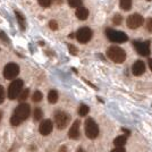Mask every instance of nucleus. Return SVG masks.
I'll use <instances>...</instances> for the list:
<instances>
[{"label":"nucleus","instance_id":"f257e3e1","mask_svg":"<svg viewBox=\"0 0 152 152\" xmlns=\"http://www.w3.org/2000/svg\"><path fill=\"white\" fill-rule=\"evenodd\" d=\"M30 113H31V109H30V104L28 103L23 102V103L18 104L16 107V109H15L12 118H10V124L13 126L20 125L25 119H27V117L30 116Z\"/></svg>","mask_w":152,"mask_h":152},{"label":"nucleus","instance_id":"f03ea898","mask_svg":"<svg viewBox=\"0 0 152 152\" xmlns=\"http://www.w3.org/2000/svg\"><path fill=\"white\" fill-rule=\"evenodd\" d=\"M107 57L116 64H121L126 59V52L119 47L113 45L107 50Z\"/></svg>","mask_w":152,"mask_h":152},{"label":"nucleus","instance_id":"7ed1b4c3","mask_svg":"<svg viewBox=\"0 0 152 152\" xmlns=\"http://www.w3.org/2000/svg\"><path fill=\"white\" fill-rule=\"evenodd\" d=\"M23 85H24V82L22 80H15L10 83L8 88V93H7L9 100H15L18 98L20 92L23 91Z\"/></svg>","mask_w":152,"mask_h":152},{"label":"nucleus","instance_id":"20e7f679","mask_svg":"<svg viewBox=\"0 0 152 152\" xmlns=\"http://www.w3.org/2000/svg\"><path fill=\"white\" fill-rule=\"evenodd\" d=\"M106 35L109 41L115 42V43H124L128 40V37L124 32L121 31H116L113 28H107L106 30Z\"/></svg>","mask_w":152,"mask_h":152},{"label":"nucleus","instance_id":"39448f33","mask_svg":"<svg viewBox=\"0 0 152 152\" xmlns=\"http://www.w3.org/2000/svg\"><path fill=\"white\" fill-rule=\"evenodd\" d=\"M85 134L91 140L98 137V135H99V127H98V124L94 121V119L88 118L85 121Z\"/></svg>","mask_w":152,"mask_h":152},{"label":"nucleus","instance_id":"423d86ee","mask_svg":"<svg viewBox=\"0 0 152 152\" xmlns=\"http://www.w3.org/2000/svg\"><path fill=\"white\" fill-rule=\"evenodd\" d=\"M92 31L91 28L88 27V26H84V27H81L77 33H76V39L80 43H88L90 40L92 39Z\"/></svg>","mask_w":152,"mask_h":152},{"label":"nucleus","instance_id":"0eeeda50","mask_svg":"<svg viewBox=\"0 0 152 152\" xmlns=\"http://www.w3.org/2000/svg\"><path fill=\"white\" fill-rule=\"evenodd\" d=\"M19 73V67L17 64L9 63L4 68V76L6 80H14Z\"/></svg>","mask_w":152,"mask_h":152},{"label":"nucleus","instance_id":"6e6552de","mask_svg":"<svg viewBox=\"0 0 152 152\" xmlns=\"http://www.w3.org/2000/svg\"><path fill=\"white\" fill-rule=\"evenodd\" d=\"M69 123V116L64 111H57L55 114V124L58 129H64Z\"/></svg>","mask_w":152,"mask_h":152},{"label":"nucleus","instance_id":"1a4fd4ad","mask_svg":"<svg viewBox=\"0 0 152 152\" xmlns=\"http://www.w3.org/2000/svg\"><path fill=\"white\" fill-rule=\"evenodd\" d=\"M144 23V18L140 15V14H133L131 16L127 17V27H129L131 30H135Z\"/></svg>","mask_w":152,"mask_h":152},{"label":"nucleus","instance_id":"9d476101","mask_svg":"<svg viewBox=\"0 0 152 152\" xmlns=\"http://www.w3.org/2000/svg\"><path fill=\"white\" fill-rule=\"evenodd\" d=\"M133 45L135 50L139 52V55L143 56V57H148L150 55V42L149 41H145V42L134 41Z\"/></svg>","mask_w":152,"mask_h":152},{"label":"nucleus","instance_id":"9b49d317","mask_svg":"<svg viewBox=\"0 0 152 152\" xmlns=\"http://www.w3.org/2000/svg\"><path fill=\"white\" fill-rule=\"evenodd\" d=\"M52 128H53V124L50 119H45L43 121L41 124H40V127H39V131L42 135H49V134L52 132Z\"/></svg>","mask_w":152,"mask_h":152},{"label":"nucleus","instance_id":"f8f14e48","mask_svg":"<svg viewBox=\"0 0 152 152\" xmlns=\"http://www.w3.org/2000/svg\"><path fill=\"white\" fill-rule=\"evenodd\" d=\"M80 125H81L80 121H75L73 123L72 127L69 128V132H68L69 139L78 140V137H80Z\"/></svg>","mask_w":152,"mask_h":152},{"label":"nucleus","instance_id":"ddd939ff","mask_svg":"<svg viewBox=\"0 0 152 152\" xmlns=\"http://www.w3.org/2000/svg\"><path fill=\"white\" fill-rule=\"evenodd\" d=\"M132 72L135 76H141L145 72V64L142 60H136L132 67Z\"/></svg>","mask_w":152,"mask_h":152},{"label":"nucleus","instance_id":"4468645a","mask_svg":"<svg viewBox=\"0 0 152 152\" xmlns=\"http://www.w3.org/2000/svg\"><path fill=\"white\" fill-rule=\"evenodd\" d=\"M76 17L78 19H81V20H85V19L89 17V9L88 8H85V7H78L77 9H76Z\"/></svg>","mask_w":152,"mask_h":152},{"label":"nucleus","instance_id":"2eb2a0df","mask_svg":"<svg viewBox=\"0 0 152 152\" xmlns=\"http://www.w3.org/2000/svg\"><path fill=\"white\" fill-rule=\"evenodd\" d=\"M127 137L126 135H121V136H117L114 140V144L116 148H124V145L126 144Z\"/></svg>","mask_w":152,"mask_h":152},{"label":"nucleus","instance_id":"dca6fc26","mask_svg":"<svg viewBox=\"0 0 152 152\" xmlns=\"http://www.w3.org/2000/svg\"><path fill=\"white\" fill-rule=\"evenodd\" d=\"M48 100L50 103H56L58 101V92L56 90H51L48 93Z\"/></svg>","mask_w":152,"mask_h":152},{"label":"nucleus","instance_id":"f3484780","mask_svg":"<svg viewBox=\"0 0 152 152\" xmlns=\"http://www.w3.org/2000/svg\"><path fill=\"white\" fill-rule=\"evenodd\" d=\"M89 111H90V108L88 107L86 104H84V103H82V104L80 106V108H78V115L82 116V117L86 116V115L89 114Z\"/></svg>","mask_w":152,"mask_h":152},{"label":"nucleus","instance_id":"a211bd4d","mask_svg":"<svg viewBox=\"0 0 152 152\" xmlns=\"http://www.w3.org/2000/svg\"><path fill=\"white\" fill-rule=\"evenodd\" d=\"M121 8L123 10H129L132 7V0H121Z\"/></svg>","mask_w":152,"mask_h":152},{"label":"nucleus","instance_id":"6ab92c4d","mask_svg":"<svg viewBox=\"0 0 152 152\" xmlns=\"http://www.w3.org/2000/svg\"><path fill=\"white\" fill-rule=\"evenodd\" d=\"M33 117H34V121H41V119H42V117H43V113H42L41 108H35V109H34Z\"/></svg>","mask_w":152,"mask_h":152},{"label":"nucleus","instance_id":"aec40b11","mask_svg":"<svg viewBox=\"0 0 152 152\" xmlns=\"http://www.w3.org/2000/svg\"><path fill=\"white\" fill-rule=\"evenodd\" d=\"M15 14H16L17 20H18L20 26H22V30H24V28H25V19H24V16L20 13H18V12H15Z\"/></svg>","mask_w":152,"mask_h":152},{"label":"nucleus","instance_id":"412c9836","mask_svg":"<svg viewBox=\"0 0 152 152\" xmlns=\"http://www.w3.org/2000/svg\"><path fill=\"white\" fill-rule=\"evenodd\" d=\"M42 98H43L42 93H41L40 91H35L34 94H33V96H32V100H33L34 102H40L41 100H42Z\"/></svg>","mask_w":152,"mask_h":152},{"label":"nucleus","instance_id":"4be33fe9","mask_svg":"<svg viewBox=\"0 0 152 152\" xmlns=\"http://www.w3.org/2000/svg\"><path fill=\"white\" fill-rule=\"evenodd\" d=\"M67 1H68V5L74 8H78L82 6V0H67Z\"/></svg>","mask_w":152,"mask_h":152},{"label":"nucleus","instance_id":"5701e85b","mask_svg":"<svg viewBox=\"0 0 152 152\" xmlns=\"http://www.w3.org/2000/svg\"><path fill=\"white\" fill-rule=\"evenodd\" d=\"M28 94H30V91H28V89L23 90V91L20 92V94H19L18 99L20 100V101H25L26 99H27V96H28Z\"/></svg>","mask_w":152,"mask_h":152},{"label":"nucleus","instance_id":"b1692460","mask_svg":"<svg viewBox=\"0 0 152 152\" xmlns=\"http://www.w3.org/2000/svg\"><path fill=\"white\" fill-rule=\"evenodd\" d=\"M121 20H123V17H121V15L119 14H116L114 16V18H113V23H114L115 25H119L121 23Z\"/></svg>","mask_w":152,"mask_h":152},{"label":"nucleus","instance_id":"393cba45","mask_svg":"<svg viewBox=\"0 0 152 152\" xmlns=\"http://www.w3.org/2000/svg\"><path fill=\"white\" fill-rule=\"evenodd\" d=\"M39 4H40V6L42 7H49L51 5V2H52V0H38Z\"/></svg>","mask_w":152,"mask_h":152},{"label":"nucleus","instance_id":"a878e982","mask_svg":"<svg viewBox=\"0 0 152 152\" xmlns=\"http://www.w3.org/2000/svg\"><path fill=\"white\" fill-rule=\"evenodd\" d=\"M49 26H50V28L52 31H57L58 30V23L56 20H50L49 22Z\"/></svg>","mask_w":152,"mask_h":152},{"label":"nucleus","instance_id":"bb28decb","mask_svg":"<svg viewBox=\"0 0 152 152\" xmlns=\"http://www.w3.org/2000/svg\"><path fill=\"white\" fill-rule=\"evenodd\" d=\"M4 100H5V90L0 85V104L4 102Z\"/></svg>","mask_w":152,"mask_h":152},{"label":"nucleus","instance_id":"cd10ccee","mask_svg":"<svg viewBox=\"0 0 152 152\" xmlns=\"http://www.w3.org/2000/svg\"><path fill=\"white\" fill-rule=\"evenodd\" d=\"M146 30L149 32H152V17L148 18L146 20Z\"/></svg>","mask_w":152,"mask_h":152},{"label":"nucleus","instance_id":"c85d7f7f","mask_svg":"<svg viewBox=\"0 0 152 152\" xmlns=\"http://www.w3.org/2000/svg\"><path fill=\"white\" fill-rule=\"evenodd\" d=\"M68 45V49H69L70 53H73V55H76L77 53V49H76L75 47H73L72 45Z\"/></svg>","mask_w":152,"mask_h":152},{"label":"nucleus","instance_id":"c756f323","mask_svg":"<svg viewBox=\"0 0 152 152\" xmlns=\"http://www.w3.org/2000/svg\"><path fill=\"white\" fill-rule=\"evenodd\" d=\"M111 152H126V151H125L124 148H116V149H114Z\"/></svg>","mask_w":152,"mask_h":152},{"label":"nucleus","instance_id":"7c9ffc66","mask_svg":"<svg viewBox=\"0 0 152 152\" xmlns=\"http://www.w3.org/2000/svg\"><path fill=\"white\" fill-rule=\"evenodd\" d=\"M0 37H1V39H2V40H5V41H8V39L6 38V34H5L4 32H0Z\"/></svg>","mask_w":152,"mask_h":152},{"label":"nucleus","instance_id":"2f4dec72","mask_svg":"<svg viewBox=\"0 0 152 152\" xmlns=\"http://www.w3.org/2000/svg\"><path fill=\"white\" fill-rule=\"evenodd\" d=\"M148 64H149V67H150V69H151V72H152V59H151V58H149Z\"/></svg>","mask_w":152,"mask_h":152},{"label":"nucleus","instance_id":"473e14b6","mask_svg":"<svg viewBox=\"0 0 152 152\" xmlns=\"http://www.w3.org/2000/svg\"><path fill=\"white\" fill-rule=\"evenodd\" d=\"M59 152H67L66 146H61V148H60V150H59Z\"/></svg>","mask_w":152,"mask_h":152},{"label":"nucleus","instance_id":"72a5a7b5","mask_svg":"<svg viewBox=\"0 0 152 152\" xmlns=\"http://www.w3.org/2000/svg\"><path fill=\"white\" fill-rule=\"evenodd\" d=\"M77 152H85V151L83 150L82 148H78V149H77Z\"/></svg>","mask_w":152,"mask_h":152},{"label":"nucleus","instance_id":"f704fd0d","mask_svg":"<svg viewBox=\"0 0 152 152\" xmlns=\"http://www.w3.org/2000/svg\"><path fill=\"white\" fill-rule=\"evenodd\" d=\"M69 38H70V39L74 38V33H73V34H69Z\"/></svg>","mask_w":152,"mask_h":152},{"label":"nucleus","instance_id":"c9c22d12","mask_svg":"<svg viewBox=\"0 0 152 152\" xmlns=\"http://www.w3.org/2000/svg\"><path fill=\"white\" fill-rule=\"evenodd\" d=\"M56 2L57 4H61V0H56Z\"/></svg>","mask_w":152,"mask_h":152},{"label":"nucleus","instance_id":"e433bc0d","mask_svg":"<svg viewBox=\"0 0 152 152\" xmlns=\"http://www.w3.org/2000/svg\"><path fill=\"white\" fill-rule=\"evenodd\" d=\"M1 118H2V113L0 111V121H1Z\"/></svg>","mask_w":152,"mask_h":152},{"label":"nucleus","instance_id":"4c0bfd02","mask_svg":"<svg viewBox=\"0 0 152 152\" xmlns=\"http://www.w3.org/2000/svg\"><path fill=\"white\" fill-rule=\"evenodd\" d=\"M148 1H151V0H148Z\"/></svg>","mask_w":152,"mask_h":152}]
</instances>
